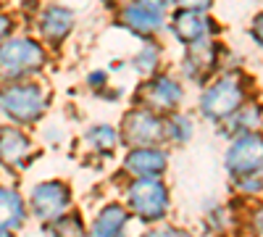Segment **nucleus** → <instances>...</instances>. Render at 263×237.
<instances>
[{
    "mask_svg": "<svg viewBox=\"0 0 263 237\" xmlns=\"http://www.w3.org/2000/svg\"><path fill=\"white\" fill-rule=\"evenodd\" d=\"M48 105V93L37 82H11L0 90V111L18 124H32Z\"/></svg>",
    "mask_w": 263,
    "mask_h": 237,
    "instance_id": "f257e3e1",
    "label": "nucleus"
},
{
    "mask_svg": "<svg viewBox=\"0 0 263 237\" xmlns=\"http://www.w3.org/2000/svg\"><path fill=\"white\" fill-rule=\"evenodd\" d=\"M45 48L29 37H11L0 42V77L3 79H21L34 74L45 66Z\"/></svg>",
    "mask_w": 263,
    "mask_h": 237,
    "instance_id": "f03ea898",
    "label": "nucleus"
},
{
    "mask_svg": "<svg viewBox=\"0 0 263 237\" xmlns=\"http://www.w3.org/2000/svg\"><path fill=\"white\" fill-rule=\"evenodd\" d=\"M126 206L145 222H161L168 211V192L158 179H137L126 187Z\"/></svg>",
    "mask_w": 263,
    "mask_h": 237,
    "instance_id": "7ed1b4c3",
    "label": "nucleus"
},
{
    "mask_svg": "<svg viewBox=\"0 0 263 237\" xmlns=\"http://www.w3.org/2000/svg\"><path fill=\"white\" fill-rule=\"evenodd\" d=\"M242 82H239L237 74H229V77H221L218 82H213L211 87L203 93V100H200V108L208 119H227V116H234L242 105Z\"/></svg>",
    "mask_w": 263,
    "mask_h": 237,
    "instance_id": "20e7f679",
    "label": "nucleus"
},
{
    "mask_svg": "<svg viewBox=\"0 0 263 237\" xmlns=\"http://www.w3.org/2000/svg\"><path fill=\"white\" fill-rule=\"evenodd\" d=\"M69 203H71L69 185H63L58 179L42 182V185H37L32 190V213H34L40 222H48L50 224V222L66 216Z\"/></svg>",
    "mask_w": 263,
    "mask_h": 237,
    "instance_id": "39448f33",
    "label": "nucleus"
},
{
    "mask_svg": "<svg viewBox=\"0 0 263 237\" xmlns=\"http://www.w3.org/2000/svg\"><path fill=\"white\" fill-rule=\"evenodd\" d=\"M227 169L237 179L250 177L263 169V137L260 135H242L232 142L227 153Z\"/></svg>",
    "mask_w": 263,
    "mask_h": 237,
    "instance_id": "423d86ee",
    "label": "nucleus"
},
{
    "mask_svg": "<svg viewBox=\"0 0 263 237\" xmlns=\"http://www.w3.org/2000/svg\"><path fill=\"white\" fill-rule=\"evenodd\" d=\"M124 132H121V140L129 142L132 148H153V142H158L166 129L163 124L158 121L156 114H150L145 108H135L124 116Z\"/></svg>",
    "mask_w": 263,
    "mask_h": 237,
    "instance_id": "0eeeda50",
    "label": "nucleus"
},
{
    "mask_svg": "<svg viewBox=\"0 0 263 237\" xmlns=\"http://www.w3.org/2000/svg\"><path fill=\"white\" fill-rule=\"evenodd\" d=\"M179 100H182V87H179V82L171 79V77H156V79H150L147 84L140 87V103L150 114L177 108Z\"/></svg>",
    "mask_w": 263,
    "mask_h": 237,
    "instance_id": "6e6552de",
    "label": "nucleus"
},
{
    "mask_svg": "<svg viewBox=\"0 0 263 237\" xmlns=\"http://www.w3.org/2000/svg\"><path fill=\"white\" fill-rule=\"evenodd\" d=\"M208 6L200 3V6H192V8H179L177 13L171 16V29L182 42L187 45H195L200 42L205 34H208V16L203 13Z\"/></svg>",
    "mask_w": 263,
    "mask_h": 237,
    "instance_id": "1a4fd4ad",
    "label": "nucleus"
},
{
    "mask_svg": "<svg viewBox=\"0 0 263 237\" xmlns=\"http://www.w3.org/2000/svg\"><path fill=\"white\" fill-rule=\"evenodd\" d=\"M124 169L137 179H158L166 171V153L158 148H132L124 158Z\"/></svg>",
    "mask_w": 263,
    "mask_h": 237,
    "instance_id": "9d476101",
    "label": "nucleus"
},
{
    "mask_svg": "<svg viewBox=\"0 0 263 237\" xmlns=\"http://www.w3.org/2000/svg\"><path fill=\"white\" fill-rule=\"evenodd\" d=\"M163 13H166L163 3H135L121 11V19L129 29L140 34H153L163 27Z\"/></svg>",
    "mask_w": 263,
    "mask_h": 237,
    "instance_id": "9b49d317",
    "label": "nucleus"
},
{
    "mask_svg": "<svg viewBox=\"0 0 263 237\" xmlns=\"http://www.w3.org/2000/svg\"><path fill=\"white\" fill-rule=\"evenodd\" d=\"M32 156V142L29 137L16 126L0 129V161L6 166H21Z\"/></svg>",
    "mask_w": 263,
    "mask_h": 237,
    "instance_id": "f8f14e48",
    "label": "nucleus"
},
{
    "mask_svg": "<svg viewBox=\"0 0 263 237\" xmlns=\"http://www.w3.org/2000/svg\"><path fill=\"white\" fill-rule=\"evenodd\" d=\"M71 24H74V16L69 8H63V6H48V8H42L40 19H37V29L40 34L50 40V42H61L66 34L71 32Z\"/></svg>",
    "mask_w": 263,
    "mask_h": 237,
    "instance_id": "ddd939ff",
    "label": "nucleus"
},
{
    "mask_svg": "<svg viewBox=\"0 0 263 237\" xmlns=\"http://www.w3.org/2000/svg\"><path fill=\"white\" fill-rule=\"evenodd\" d=\"M126 219H129V213L124 206H119V203L105 206L92 224V237H124Z\"/></svg>",
    "mask_w": 263,
    "mask_h": 237,
    "instance_id": "4468645a",
    "label": "nucleus"
},
{
    "mask_svg": "<svg viewBox=\"0 0 263 237\" xmlns=\"http://www.w3.org/2000/svg\"><path fill=\"white\" fill-rule=\"evenodd\" d=\"M24 222V200L18 192L0 187V232H8Z\"/></svg>",
    "mask_w": 263,
    "mask_h": 237,
    "instance_id": "2eb2a0df",
    "label": "nucleus"
},
{
    "mask_svg": "<svg viewBox=\"0 0 263 237\" xmlns=\"http://www.w3.org/2000/svg\"><path fill=\"white\" fill-rule=\"evenodd\" d=\"M216 45L213 42H195V45H190V53H187V74L200 79L203 71H211L213 69V61H216Z\"/></svg>",
    "mask_w": 263,
    "mask_h": 237,
    "instance_id": "dca6fc26",
    "label": "nucleus"
},
{
    "mask_svg": "<svg viewBox=\"0 0 263 237\" xmlns=\"http://www.w3.org/2000/svg\"><path fill=\"white\" fill-rule=\"evenodd\" d=\"M48 237H84V227H82L79 216L66 213V216L48 224Z\"/></svg>",
    "mask_w": 263,
    "mask_h": 237,
    "instance_id": "f3484780",
    "label": "nucleus"
},
{
    "mask_svg": "<svg viewBox=\"0 0 263 237\" xmlns=\"http://www.w3.org/2000/svg\"><path fill=\"white\" fill-rule=\"evenodd\" d=\"M87 142H90L95 150H103V153H111V150L116 148V142H119V137H116V132L111 126H92L90 132H87Z\"/></svg>",
    "mask_w": 263,
    "mask_h": 237,
    "instance_id": "a211bd4d",
    "label": "nucleus"
},
{
    "mask_svg": "<svg viewBox=\"0 0 263 237\" xmlns=\"http://www.w3.org/2000/svg\"><path fill=\"white\" fill-rule=\"evenodd\" d=\"M163 129H166V137H171L174 142H187L192 137V121L184 114H174L163 124Z\"/></svg>",
    "mask_w": 263,
    "mask_h": 237,
    "instance_id": "6ab92c4d",
    "label": "nucleus"
},
{
    "mask_svg": "<svg viewBox=\"0 0 263 237\" xmlns=\"http://www.w3.org/2000/svg\"><path fill=\"white\" fill-rule=\"evenodd\" d=\"M158 58H161V50L150 42V45H145L135 56V69L142 71V74H153V71H156V66H158Z\"/></svg>",
    "mask_w": 263,
    "mask_h": 237,
    "instance_id": "aec40b11",
    "label": "nucleus"
},
{
    "mask_svg": "<svg viewBox=\"0 0 263 237\" xmlns=\"http://www.w3.org/2000/svg\"><path fill=\"white\" fill-rule=\"evenodd\" d=\"M260 124V111L255 108V105H248V108H239L234 114V126H237V132H248L253 135V129Z\"/></svg>",
    "mask_w": 263,
    "mask_h": 237,
    "instance_id": "412c9836",
    "label": "nucleus"
},
{
    "mask_svg": "<svg viewBox=\"0 0 263 237\" xmlns=\"http://www.w3.org/2000/svg\"><path fill=\"white\" fill-rule=\"evenodd\" d=\"M142 237H190V234L182 229H156V232H147Z\"/></svg>",
    "mask_w": 263,
    "mask_h": 237,
    "instance_id": "4be33fe9",
    "label": "nucleus"
},
{
    "mask_svg": "<svg viewBox=\"0 0 263 237\" xmlns=\"http://www.w3.org/2000/svg\"><path fill=\"white\" fill-rule=\"evenodd\" d=\"M250 34L255 37V42L263 48V13H260V16L253 21V29H250Z\"/></svg>",
    "mask_w": 263,
    "mask_h": 237,
    "instance_id": "5701e85b",
    "label": "nucleus"
},
{
    "mask_svg": "<svg viewBox=\"0 0 263 237\" xmlns=\"http://www.w3.org/2000/svg\"><path fill=\"white\" fill-rule=\"evenodd\" d=\"M8 32H11V19L6 13H0V42H6Z\"/></svg>",
    "mask_w": 263,
    "mask_h": 237,
    "instance_id": "b1692460",
    "label": "nucleus"
},
{
    "mask_svg": "<svg viewBox=\"0 0 263 237\" xmlns=\"http://www.w3.org/2000/svg\"><path fill=\"white\" fill-rule=\"evenodd\" d=\"M105 79H108V77H105V71H95V74L87 77V82H90L92 87H98V84H100V82H105Z\"/></svg>",
    "mask_w": 263,
    "mask_h": 237,
    "instance_id": "393cba45",
    "label": "nucleus"
},
{
    "mask_svg": "<svg viewBox=\"0 0 263 237\" xmlns=\"http://www.w3.org/2000/svg\"><path fill=\"white\" fill-rule=\"evenodd\" d=\"M255 229H258V237H263V211L258 213V219H255Z\"/></svg>",
    "mask_w": 263,
    "mask_h": 237,
    "instance_id": "a878e982",
    "label": "nucleus"
},
{
    "mask_svg": "<svg viewBox=\"0 0 263 237\" xmlns=\"http://www.w3.org/2000/svg\"><path fill=\"white\" fill-rule=\"evenodd\" d=\"M0 237H11V234H8V232H0Z\"/></svg>",
    "mask_w": 263,
    "mask_h": 237,
    "instance_id": "bb28decb",
    "label": "nucleus"
}]
</instances>
